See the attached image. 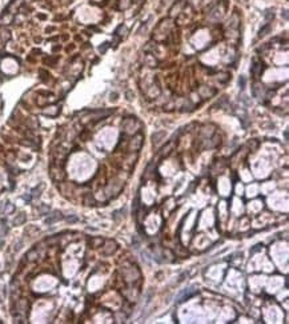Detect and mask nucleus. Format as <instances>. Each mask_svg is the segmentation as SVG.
<instances>
[{
  "mask_svg": "<svg viewBox=\"0 0 289 324\" xmlns=\"http://www.w3.org/2000/svg\"><path fill=\"white\" fill-rule=\"evenodd\" d=\"M163 135H164V132H159V133H155V135H153V136H152L153 143H157V141H159V138L163 136Z\"/></svg>",
  "mask_w": 289,
  "mask_h": 324,
  "instance_id": "3",
  "label": "nucleus"
},
{
  "mask_svg": "<svg viewBox=\"0 0 289 324\" xmlns=\"http://www.w3.org/2000/svg\"><path fill=\"white\" fill-rule=\"evenodd\" d=\"M55 215H56V216H52V217H49V219L45 220L47 224H51V223H54V221H56V220H59V219H61V216H60V214H59V212H56Z\"/></svg>",
  "mask_w": 289,
  "mask_h": 324,
  "instance_id": "1",
  "label": "nucleus"
},
{
  "mask_svg": "<svg viewBox=\"0 0 289 324\" xmlns=\"http://www.w3.org/2000/svg\"><path fill=\"white\" fill-rule=\"evenodd\" d=\"M239 84H240V87H241V88H244V84H245V79L243 78V76H241V78H240V80H239Z\"/></svg>",
  "mask_w": 289,
  "mask_h": 324,
  "instance_id": "5",
  "label": "nucleus"
},
{
  "mask_svg": "<svg viewBox=\"0 0 289 324\" xmlns=\"http://www.w3.org/2000/svg\"><path fill=\"white\" fill-rule=\"evenodd\" d=\"M269 29H270V26H269V24H268V26H265V27L261 29V31H260V33H258V36H260V38H261V36H264V35H265V32H267V31H269Z\"/></svg>",
  "mask_w": 289,
  "mask_h": 324,
  "instance_id": "2",
  "label": "nucleus"
},
{
  "mask_svg": "<svg viewBox=\"0 0 289 324\" xmlns=\"http://www.w3.org/2000/svg\"><path fill=\"white\" fill-rule=\"evenodd\" d=\"M24 220H25V216H24V215H20L19 219H15V224H20V223L24 221Z\"/></svg>",
  "mask_w": 289,
  "mask_h": 324,
  "instance_id": "4",
  "label": "nucleus"
}]
</instances>
